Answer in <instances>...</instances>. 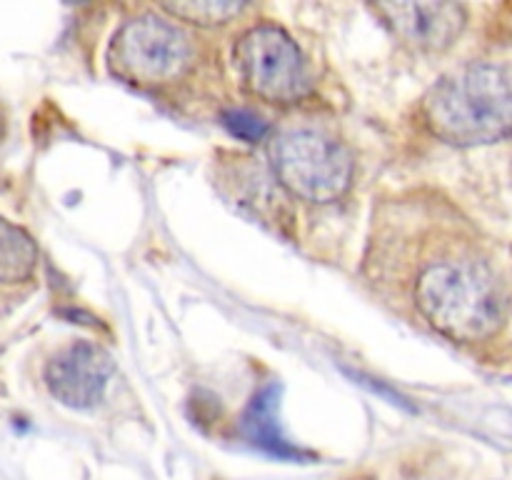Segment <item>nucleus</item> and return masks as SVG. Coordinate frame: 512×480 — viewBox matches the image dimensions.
Masks as SVG:
<instances>
[{
	"label": "nucleus",
	"instance_id": "nucleus-1",
	"mask_svg": "<svg viewBox=\"0 0 512 480\" xmlns=\"http://www.w3.org/2000/svg\"><path fill=\"white\" fill-rule=\"evenodd\" d=\"M418 313L455 343L493 338L505 320V290L485 260L468 253H448L420 268L413 280Z\"/></svg>",
	"mask_w": 512,
	"mask_h": 480
},
{
	"label": "nucleus",
	"instance_id": "nucleus-2",
	"mask_svg": "<svg viewBox=\"0 0 512 480\" xmlns=\"http://www.w3.org/2000/svg\"><path fill=\"white\" fill-rule=\"evenodd\" d=\"M425 125L450 145H490L512 135V65L468 63L443 75L420 103Z\"/></svg>",
	"mask_w": 512,
	"mask_h": 480
},
{
	"label": "nucleus",
	"instance_id": "nucleus-3",
	"mask_svg": "<svg viewBox=\"0 0 512 480\" xmlns=\"http://www.w3.org/2000/svg\"><path fill=\"white\" fill-rule=\"evenodd\" d=\"M268 158L275 180L305 203H335L353 185V153L325 130L308 125L278 130L270 138Z\"/></svg>",
	"mask_w": 512,
	"mask_h": 480
},
{
	"label": "nucleus",
	"instance_id": "nucleus-4",
	"mask_svg": "<svg viewBox=\"0 0 512 480\" xmlns=\"http://www.w3.org/2000/svg\"><path fill=\"white\" fill-rule=\"evenodd\" d=\"M193 40L173 18L143 13L113 33L108 45V68L135 88H160L180 80L193 65Z\"/></svg>",
	"mask_w": 512,
	"mask_h": 480
},
{
	"label": "nucleus",
	"instance_id": "nucleus-5",
	"mask_svg": "<svg viewBox=\"0 0 512 480\" xmlns=\"http://www.w3.org/2000/svg\"><path fill=\"white\" fill-rule=\"evenodd\" d=\"M233 60L243 88L263 103L295 105L310 93L305 55L278 25L260 23L240 35Z\"/></svg>",
	"mask_w": 512,
	"mask_h": 480
},
{
	"label": "nucleus",
	"instance_id": "nucleus-6",
	"mask_svg": "<svg viewBox=\"0 0 512 480\" xmlns=\"http://www.w3.org/2000/svg\"><path fill=\"white\" fill-rule=\"evenodd\" d=\"M113 373L115 363L108 350L90 340H73L48 360L43 378L60 405L88 410L103 400Z\"/></svg>",
	"mask_w": 512,
	"mask_h": 480
},
{
	"label": "nucleus",
	"instance_id": "nucleus-7",
	"mask_svg": "<svg viewBox=\"0 0 512 480\" xmlns=\"http://www.w3.org/2000/svg\"><path fill=\"white\" fill-rule=\"evenodd\" d=\"M385 28L418 53H440L460 38L468 13L460 3H375Z\"/></svg>",
	"mask_w": 512,
	"mask_h": 480
},
{
	"label": "nucleus",
	"instance_id": "nucleus-8",
	"mask_svg": "<svg viewBox=\"0 0 512 480\" xmlns=\"http://www.w3.org/2000/svg\"><path fill=\"white\" fill-rule=\"evenodd\" d=\"M38 268V245L20 225L0 215V283H25Z\"/></svg>",
	"mask_w": 512,
	"mask_h": 480
},
{
	"label": "nucleus",
	"instance_id": "nucleus-9",
	"mask_svg": "<svg viewBox=\"0 0 512 480\" xmlns=\"http://www.w3.org/2000/svg\"><path fill=\"white\" fill-rule=\"evenodd\" d=\"M275 400L278 398H275L273 388H265L255 395L250 408L245 410V418H243L245 435H248L255 445H260L263 450H270V453L293 455L295 450L290 448L288 440L283 438V433H280L278 428V418H275V408H278V403H275Z\"/></svg>",
	"mask_w": 512,
	"mask_h": 480
},
{
	"label": "nucleus",
	"instance_id": "nucleus-10",
	"mask_svg": "<svg viewBox=\"0 0 512 480\" xmlns=\"http://www.w3.org/2000/svg\"><path fill=\"white\" fill-rule=\"evenodd\" d=\"M160 10L168 13V18L185 20L200 28H215L238 18L248 10V5L235 0H185V3H160Z\"/></svg>",
	"mask_w": 512,
	"mask_h": 480
},
{
	"label": "nucleus",
	"instance_id": "nucleus-11",
	"mask_svg": "<svg viewBox=\"0 0 512 480\" xmlns=\"http://www.w3.org/2000/svg\"><path fill=\"white\" fill-rule=\"evenodd\" d=\"M220 120L230 130V135L245 140V143H258V140L268 135V123L258 113H253V110L230 108L220 115Z\"/></svg>",
	"mask_w": 512,
	"mask_h": 480
}]
</instances>
